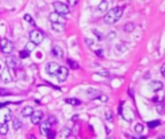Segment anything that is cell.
I'll return each instance as SVG.
<instances>
[{"mask_svg":"<svg viewBox=\"0 0 165 139\" xmlns=\"http://www.w3.org/2000/svg\"><path fill=\"white\" fill-rule=\"evenodd\" d=\"M124 9L122 7H115L108 11L107 14L103 16V21L107 24H114L123 16Z\"/></svg>","mask_w":165,"mask_h":139,"instance_id":"cell-1","label":"cell"},{"mask_svg":"<svg viewBox=\"0 0 165 139\" xmlns=\"http://www.w3.org/2000/svg\"><path fill=\"white\" fill-rule=\"evenodd\" d=\"M119 113L123 116V118L128 121V122H132L135 118V113L132 110V108H130L129 106L123 107V103L121 104V106L119 108Z\"/></svg>","mask_w":165,"mask_h":139,"instance_id":"cell-2","label":"cell"},{"mask_svg":"<svg viewBox=\"0 0 165 139\" xmlns=\"http://www.w3.org/2000/svg\"><path fill=\"white\" fill-rule=\"evenodd\" d=\"M0 47H1L2 52L6 54H11L14 50V43L6 38L1 39V41H0Z\"/></svg>","mask_w":165,"mask_h":139,"instance_id":"cell-3","label":"cell"},{"mask_svg":"<svg viewBox=\"0 0 165 139\" xmlns=\"http://www.w3.org/2000/svg\"><path fill=\"white\" fill-rule=\"evenodd\" d=\"M53 7L55 9V13H57L58 15H67L70 13V8L67 4H65L63 2H53Z\"/></svg>","mask_w":165,"mask_h":139,"instance_id":"cell-4","label":"cell"},{"mask_svg":"<svg viewBox=\"0 0 165 139\" xmlns=\"http://www.w3.org/2000/svg\"><path fill=\"white\" fill-rule=\"evenodd\" d=\"M29 38H30V42H32L37 46V44H40L43 42V35L39 30H33L29 33Z\"/></svg>","mask_w":165,"mask_h":139,"instance_id":"cell-5","label":"cell"},{"mask_svg":"<svg viewBox=\"0 0 165 139\" xmlns=\"http://www.w3.org/2000/svg\"><path fill=\"white\" fill-rule=\"evenodd\" d=\"M11 119H12V111L7 107L0 109V124H6Z\"/></svg>","mask_w":165,"mask_h":139,"instance_id":"cell-6","label":"cell"},{"mask_svg":"<svg viewBox=\"0 0 165 139\" xmlns=\"http://www.w3.org/2000/svg\"><path fill=\"white\" fill-rule=\"evenodd\" d=\"M68 75H69V70L66 68V67H64V66L60 67L58 71H57V74H56L57 79L60 82H64L66 79H67Z\"/></svg>","mask_w":165,"mask_h":139,"instance_id":"cell-7","label":"cell"},{"mask_svg":"<svg viewBox=\"0 0 165 139\" xmlns=\"http://www.w3.org/2000/svg\"><path fill=\"white\" fill-rule=\"evenodd\" d=\"M43 117V113L42 112L41 110L34 111V112L32 113V115L30 116L32 124H33V125H39V124L41 123Z\"/></svg>","mask_w":165,"mask_h":139,"instance_id":"cell-8","label":"cell"},{"mask_svg":"<svg viewBox=\"0 0 165 139\" xmlns=\"http://www.w3.org/2000/svg\"><path fill=\"white\" fill-rule=\"evenodd\" d=\"M59 68H60V66H59L57 63L50 62V63L46 64V73H47V74L51 75H56Z\"/></svg>","mask_w":165,"mask_h":139,"instance_id":"cell-9","label":"cell"},{"mask_svg":"<svg viewBox=\"0 0 165 139\" xmlns=\"http://www.w3.org/2000/svg\"><path fill=\"white\" fill-rule=\"evenodd\" d=\"M51 124L49 122L46 121H43L42 122V124L40 125V131H41V134L43 136H46L48 134V132L51 130Z\"/></svg>","mask_w":165,"mask_h":139,"instance_id":"cell-10","label":"cell"},{"mask_svg":"<svg viewBox=\"0 0 165 139\" xmlns=\"http://www.w3.org/2000/svg\"><path fill=\"white\" fill-rule=\"evenodd\" d=\"M0 77H1L2 81L5 82V83H10V82H12V80H13L12 75H11L10 71H9V69L7 68V67L3 69L1 75H0Z\"/></svg>","mask_w":165,"mask_h":139,"instance_id":"cell-11","label":"cell"},{"mask_svg":"<svg viewBox=\"0 0 165 139\" xmlns=\"http://www.w3.org/2000/svg\"><path fill=\"white\" fill-rule=\"evenodd\" d=\"M49 20H50L52 23H65V19L62 18V16L58 15L57 13H51L49 16Z\"/></svg>","mask_w":165,"mask_h":139,"instance_id":"cell-12","label":"cell"},{"mask_svg":"<svg viewBox=\"0 0 165 139\" xmlns=\"http://www.w3.org/2000/svg\"><path fill=\"white\" fill-rule=\"evenodd\" d=\"M150 86L153 91H159L163 88V83L159 80H153L150 83Z\"/></svg>","mask_w":165,"mask_h":139,"instance_id":"cell-13","label":"cell"},{"mask_svg":"<svg viewBox=\"0 0 165 139\" xmlns=\"http://www.w3.org/2000/svg\"><path fill=\"white\" fill-rule=\"evenodd\" d=\"M51 53L53 54V56L57 57L59 59L63 58V56H64V51L60 47H54L52 48V50H51Z\"/></svg>","mask_w":165,"mask_h":139,"instance_id":"cell-14","label":"cell"},{"mask_svg":"<svg viewBox=\"0 0 165 139\" xmlns=\"http://www.w3.org/2000/svg\"><path fill=\"white\" fill-rule=\"evenodd\" d=\"M6 65L7 68H11V69H15L16 66V59L14 56H8L6 58Z\"/></svg>","mask_w":165,"mask_h":139,"instance_id":"cell-15","label":"cell"},{"mask_svg":"<svg viewBox=\"0 0 165 139\" xmlns=\"http://www.w3.org/2000/svg\"><path fill=\"white\" fill-rule=\"evenodd\" d=\"M70 134H71V130L68 127H64L61 130V131H60V136L63 138H68Z\"/></svg>","mask_w":165,"mask_h":139,"instance_id":"cell-16","label":"cell"},{"mask_svg":"<svg viewBox=\"0 0 165 139\" xmlns=\"http://www.w3.org/2000/svg\"><path fill=\"white\" fill-rule=\"evenodd\" d=\"M33 112H34V109L31 106H25L21 111V114H22L23 117H30Z\"/></svg>","mask_w":165,"mask_h":139,"instance_id":"cell-17","label":"cell"},{"mask_svg":"<svg viewBox=\"0 0 165 139\" xmlns=\"http://www.w3.org/2000/svg\"><path fill=\"white\" fill-rule=\"evenodd\" d=\"M86 93H87V96H89V97H91V98H93V99H95V98L97 99L98 93H100V91L96 90V89H94V88H89V89H87Z\"/></svg>","mask_w":165,"mask_h":139,"instance_id":"cell-18","label":"cell"},{"mask_svg":"<svg viewBox=\"0 0 165 139\" xmlns=\"http://www.w3.org/2000/svg\"><path fill=\"white\" fill-rule=\"evenodd\" d=\"M51 27L55 32H59V33H61L65 30V24L62 23H51Z\"/></svg>","mask_w":165,"mask_h":139,"instance_id":"cell-19","label":"cell"},{"mask_svg":"<svg viewBox=\"0 0 165 139\" xmlns=\"http://www.w3.org/2000/svg\"><path fill=\"white\" fill-rule=\"evenodd\" d=\"M65 102L69 103V104H71V105H79L81 103L80 101H78L77 99H74V98H70V99H66Z\"/></svg>","mask_w":165,"mask_h":139,"instance_id":"cell-20","label":"cell"},{"mask_svg":"<svg viewBox=\"0 0 165 139\" xmlns=\"http://www.w3.org/2000/svg\"><path fill=\"white\" fill-rule=\"evenodd\" d=\"M35 47H36V44H35V43H33L32 42H28V43L25 44V49H24V50L28 51V52L30 53L31 51L34 50Z\"/></svg>","mask_w":165,"mask_h":139,"instance_id":"cell-21","label":"cell"},{"mask_svg":"<svg viewBox=\"0 0 165 139\" xmlns=\"http://www.w3.org/2000/svg\"><path fill=\"white\" fill-rule=\"evenodd\" d=\"M9 130V127L7 124H3L0 127V134L1 135H6Z\"/></svg>","mask_w":165,"mask_h":139,"instance_id":"cell-22","label":"cell"},{"mask_svg":"<svg viewBox=\"0 0 165 139\" xmlns=\"http://www.w3.org/2000/svg\"><path fill=\"white\" fill-rule=\"evenodd\" d=\"M22 127V123H21V121L19 120V119H15L14 122H13V127L15 130H19L20 127Z\"/></svg>","mask_w":165,"mask_h":139,"instance_id":"cell-23","label":"cell"},{"mask_svg":"<svg viewBox=\"0 0 165 139\" xmlns=\"http://www.w3.org/2000/svg\"><path fill=\"white\" fill-rule=\"evenodd\" d=\"M107 7H108V3L106 1H101L100 3V5H98V10L101 11V12H104V11L107 10Z\"/></svg>","mask_w":165,"mask_h":139,"instance_id":"cell-24","label":"cell"},{"mask_svg":"<svg viewBox=\"0 0 165 139\" xmlns=\"http://www.w3.org/2000/svg\"><path fill=\"white\" fill-rule=\"evenodd\" d=\"M68 63L70 65V67L73 70H77L79 68V65L77 64V62H75V61H73V60H70V59H68Z\"/></svg>","mask_w":165,"mask_h":139,"instance_id":"cell-25","label":"cell"},{"mask_svg":"<svg viewBox=\"0 0 165 139\" xmlns=\"http://www.w3.org/2000/svg\"><path fill=\"white\" fill-rule=\"evenodd\" d=\"M133 29H134V24L133 23H128L126 25L124 26L125 32H131V31H133Z\"/></svg>","mask_w":165,"mask_h":139,"instance_id":"cell-26","label":"cell"},{"mask_svg":"<svg viewBox=\"0 0 165 139\" xmlns=\"http://www.w3.org/2000/svg\"><path fill=\"white\" fill-rule=\"evenodd\" d=\"M160 125V121L159 120H155V121H152V122H149L148 123V126H149V127H157V126H159Z\"/></svg>","mask_w":165,"mask_h":139,"instance_id":"cell-27","label":"cell"},{"mask_svg":"<svg viewBox=\"0 0 165 139\" xmlns=\"http://www.w3.org/2000/svg\"><path fill=\"white\" fill-rule=\"evenodd\" d=\"M105 118L109 122L113 121V113H112V111H110V110L106 111V112H105Z\"/></svg>","mask_w":165,"mask_h":139,"instance_id":"cell-28","label":"cell"},{"mask_svg":"<svg viewBox=\"0 0 165 139\" xmlns=\"http://www.w3.org/2000/svg\"><path fill=\"white\" fill-rule=\"evenodd\" d=\"M26 21H28L29 23L31 24V25H35V21L32 19V16H30V15H28V14H26L25 16H24V18H23Z\"/></svg>","mask_w":165,"mask_h":139,"instance_id":"cell-29","label":"cell"},{"mask_svg":"<svg viewBox=\"0 0 165 139\" xmlns=\"http://www.w3.org/2000/svg\"><path fill=\"white\" fill-rule=\"evenodd\" d=\"M134 130H135L136 132L139 133V132H142V131H143V130H144V127H143L142 124H136L135 127H134Z\"/></svg>","mask_w":165,"mask_h":139,"instance_id":"cell-30","label":"cell"},{"mask_svg":"<svg viewBox=\"0 0 165 139\" xmlns=\"http://www.w3.org/2000/svg\"><path fill=\"white\" fill-rule=\"evenodd\" d=\"M106 38L108 39L109 41H111V40H114V39L116 38V33H115L114 31H111V32H109L108 34L106 35Z\"/></svg>","mask_w":165,"mask_h":139,"instance_id":"cell-31","label":"cell"},{"mask_svg":"<svg viewBox=\"0 0 165 139\" xmlns=\"http://www.w3.org/2000/svg\"><path fill=\"white\" fill-rule=\"evenodd\" d=\"M116 49H117V50H119V51H121V52H124V51L126 50V47L124 46V44H117Z\"/></svg>","mask_w":165,"mask_h":139,"instance_id":"cell-32","label":"cell"},{"mask_svg":"<svg viewBox=\"0 0 165 139\" xmlns=\"http://www.w3.org/2000/svg\"><path fill=\"white\" fill-rule=\"evenodd\" d=\"M19 57H20V58H22V59L29 57V52H28V51H26V50L20 51V53H19Z\"/></svg>","mask_w":165,"mask_h":139,"instance_id":"cell-33","label":"cell"},{"mask_svg":"<svg viewBox=\"0 0 165 139\" xmlns=\"http://www.w3.org/2000/svg\"><path fill=\"white\" fill-rule=\"evenodd\" d=\"M93 33H94V34L98 37V41H101L102 39H103V35L101 34V32H98V30H94V31H93Z\"/></svg>","mask_w":165,"mask_h":139,"instance_id":"cell-34","label":"cell"},{"mask_svg":"<svg viewBox=\"0 0 165 139\" xmlns=\"http://www.w3.org/2000/svg\"><path fill=\"white\" fill-rule=\"evenodd\" d=\"M79 129H80V127H79L77 124H75L74 127H73V130H71V132H73L74 134L75 135V134H77V132H78V130H79Z\"/></svg>","mask_w":165,"mask_h":139,"instance_id":"cell-35","label":"cell"},{"mask_svg":"<svg viewBox=\"0 0 165 139\" xmlns=\"http://www.w3.org/2000/svg\"><path fill=\"white\" fill-rule=\"evenodd\" d=\"M98 99H100V101L102 103H106L108 101V97L106 95H101V96H98Z\"/></svg>","mask_w":165,"mask_h":139,"instance_id":"cell-36","label":"cell"},{"mask_svg":"<svg viewBox=\"0 0 165 139\" xmlns=\"http://www.w3.org/2000/svg\"><path fill=\"white\" fill-rule=\"evenodd\" d=\"M55 135H56V133H55V131L53 130H50L48 132V134L46 135L48 137V139H54L55 138Z\"/></svg>","mask_w":165,"mask_h":139,"instance_id":"cell-37","label":"cell"},{"mask_svg":"<svg viewBox=\"0 0 165 139\" xmlns=\"http://www.w3.org/2000/svg\"><path fill=\"white\" fill-rule=\"evenodd\" d=\"M97 75H101L102 77H108L109 76V73L108 71H104V73H97Z\"/></svg>","mask_w":165,"mask_h":139,"instance_id":"cell-38","label":"cell"},{"mask_svg":"<svg viewBox=\"0 0 165 139\" xmlns=\"http://www.w3.org/2000/svg\"><path fill=\"white\" fill-rule=\"evenodd\" d=\"M47 121H48L49 123H50L51 125H52V124H54V123H55V122H56V119H55L54 116H50V117L48 118V120H47Z\"/></svg>","mask_w":165,"mask_h":139,"instance_id":"cell-39","label":"cell"},{"mask_svg":"<svg viewBox=\"0 0 165 139\" xmlns=\"http://www.w3.org/2000/svg\"><path fill=\"white\" fill-rule=\"evenodd\" d=\"M95 53H96L97 56L101 57V56H102V54H103V51L101 50V49H98V50H96V51H95Z\"/></svg>","mask_w":165,"mask_h":139,"instance_id":"cell-40","label":"cell"},{"mask_svg":"<svg viewBox=\"0 0 165 139\" xmlns=\"http://www.w3.org/2000/svg\"><path fill=\"white\" fill-rule=\"evenodd\" d=\"M160 71H161V75L164 76L165 75V64H162L161 68H160Z\"/></svg>","mask_w":165,"mask_h":139,"instance_id":"cell-41","label":"cell"},{"mask_svg":"<svg viewBox=\"0 0 165 139\" xmlns=\"http://www.w3.org/2000/svg\"><path fill=\"white\" fill-rule=\"evenodd\" d=\"M8 103H0V109L6 107V105H7Z\"/></svg>","mask_w":165,"mask_h":139,"instance_id":"cell-42","label":"cell"},{"mask_svg":"<svg viewBox=\"0 0 165 139\" xmlns=\"http://www.w3.org/2000/svg\"><path fill=\"white\" fill-rule=\"evenodd\" d=\"M162 109H163V105H160L158 108H157V110H158V112L159 113H162Z\"/></svg>","mask_w":165,"mask_h":139,"instance_id":"cell-43","label":"cell"},{"mask_svg":"<svg viewBox=\"0 0 165 139\" xmlns=\"http://www.w3.org/2000/svg\"><path fill=\"white\" fill-rule=\"evenodd\" d=\"M86 43H87L88 44H89V46H91V44L93 43V41H92V40H90V39H88V40L86 39Z\"/></svg>","mask_w":165,"mask_h":139,"instance_id":"cell-44","label":"cell"},{"mask_svg":"<svg viewBox=\"0 0 165 139\" xmlns=\"http://www.w3.org/2000/svg\"><path fill=\"white\" fill-rule=\"evenodd\" d=\"M77 119H78V115H74V118H71V121L75 122Z\"/></svg>","mask_w":165,"mask_h":139,"instance_id":"cell-45","label":"cell"},{"mask_svg":"<svg viewBox=\"0 0 165 139\" xmlns=\"http://www.w3.org/2000/svg\"><path fill=\"white\" fill-rule=\"evenodd\" d=\"M28 139H37V138H36V136H35V135L30 134V135L28 136Z\"/></svg>","mask_w":165,"mask_h":139,"instance_id":"cell-46","label":"cell"},{"mask_svg":"<svg viewBox=\"0 0 165 139\" xmlns=\"http://www.w3.org/2000/svg\"><path fill=\"white\" fill-rule=\"evenodd\" d=\"M69 3L70 4V5H73V6H74V5L77 3V1H74V2H73V1H69Z\"/></svg>","mask_w":165,"mask_h":139,"instance_id":"cell-47","label":"cell"},{"mask_svg":"<svg viewBox=\"0 0 165 139\" xmlns=\"http://www.w3.org/2000/svg\"><path fill=\"white\" fill-rule=\"evenodd\" d=\"M157 139H164V136H160V137L157 138Z\"/></svg>","mask_w":165,"mask_h":139,"instance_id":"cell-48","label":"cell"},{"mask_svg":"<svg viewBox=\"0 0 165 139\" xmlns=\"http://www.w3.org/2000/svg\"><path fill=\"white\" fill-rule=\"evenodd\" d=\"M107 139H115V137H108Z\"/></svg>","mask_w":165,"mask_h":139,"instance_id":"cell-49","label":"cell"}]
</instances>
